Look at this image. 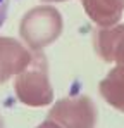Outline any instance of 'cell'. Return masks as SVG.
<instances>
[{
  "mask_svg": "<svg viewBox=\"0 0 124 128\" xmlns=\"http://www.w3.org/2000/svg\"><path fill=\"white\" fill-rule=\"evenodd\" d=\"M0 128H5V126H3V120H2V116H0Z\"/></svg>",
  "mask_w": 124,
  "mask_h": 128,
  "instance_id": "11",
  "label": "cell"
},
{
  "mask_svg": "<svg viewBox=\"0 0 124 128\" xmlns=\"http://www.w3.org/2000/svg\"><path fill=\"white\" fill-rule=\"evenodd\" d=\"M62 30V14L54 5H38L29 9L19 24L21 38L33 52H41L45 47L52 45L61 36Z\"/></svg>",
  "mask_w": 124,
  "mask_h": 128,
  "instance_id": "2",
  "label": "cell"
},
{
  "mask_svg": "<svg viewBox=\"0 0 124 128\" xmlns=\"http://www.w3.org/2000/svg\"><path fill=\"white\" fill-rule=\"evenodd\" d=\"M47 120L54 121L59 128H97L98 111L91 97L71 95L54 102Z\"/></svg>",
  "mask_w": 124,
  "mask_h": 128,
  "instance_id": "3",
  "label": "cell"
},
{
  "mask_svg": "<svg viewBox=\"0 0 124 128\" xmlns=\"http://www.w3.org/2000/svg\"><path fill=\"white\" fill-rule=\"evenodd\" d=\"M36 128H59V126H57L54 121H50V120H45V121H43L41 125H38Z\"/></svg>",
  "mask_w": 124,
  "mask_h": 128,
  "instance_id": "9",
  "label": "cell"
},
{
  "mask_svg": "<svg viewBox=\"0 0 124 128\" xmlns=\"http://www.w3.org/2000/svg\"><path fill=\"white\" fill-rule=\"evenodd\" d=\"M93 47L103 62L124 64V24L98 28L93 35Z\"/></svg>",
  "mask_w": 124,
  "mask_h": 128,
  "instance_id": "5",
  "label": "cell"
},
{
  "mask_svg": "<svg viewBox=\"0 0 124 128\" xmlns=\"http://www.w3.org/2000/svg\"><path fill=\"white\" fill-rule=\"evenodd\" d=\"M7 12H9V0H0V28L5 24Z\"/></svg>",
  "mask_w": 124,
  "mask_h": 128,
  "instance_id": "8",
  "label": "cell"
},
{
  "mask_svg": "<svg viewBox=\"0 0 124 128\" xmlns=\"http://www.w3.org/2000/svg\"><path fill=\"white\" fill-rule=\"evenodd\" d=\"M43 4H55V2H65V0H41Z\"/></svg>",
  "mask_w": 124,
  "mask_h": 128,
  "instance_id": "10",
  "label": "cell"
},
{
  "mask_svg": "<svg viewBox=\"0 0 124 128\" xmlns=\"http://www.w3.org/2000/svg\"><path fill=\"white\" fill-rule=\"evenodd\" d=\"M81 5L98 28L117 24L124 14V0H81Z\"/></svg>",
  "mask_w": 124,
  "mask_h": 128,
  "instance_id": "6",
  "label": "cell"
},
{
  "mask_svg": "<svg viewBox=\"0 0 124 128\" xmlns=\"http://www.w3.org/2000/svg\"><path fill=\"white\" fill-rule=\"evenodd\" d=\"M33 57L24 43L10 36H0V85L21 73Z\"/></svg>",
  "mask_w": 124,
  "mask_h": 128,
  "instance_id": "4",
  "label": "cell"
},
{
  "mask_svg": "<svg viewBox=\"0 0 124 128\" xmlns=\"http://www.w3.org/2000/svg\"><path fill=\"white\" fill-rule=\"evenodd\" d=\"M102 99L114 109L124 112V64H116L98 85Z\"/></svg>",
  "mask_w": 124,
  "mask_h": 128,
  "instance_id": "7",
  "label": "cell"
},
{
  "mask_svg": "<svg viewBox=\"0 0 124 128\" xmlns=\"http://www.w3.org/2000/svg\"><path fill=\"white\" fill-rule=\"evenodd\" d=\"M14 92L21 104L29 107H45L54 102L48 62L43 52H33L29 64L14 76Z\"/></svg>",
  "mask_w": 124,
  "mask_h": 128,
  "instance_id": "1",
  "label": "cell"
}]
</instances>
